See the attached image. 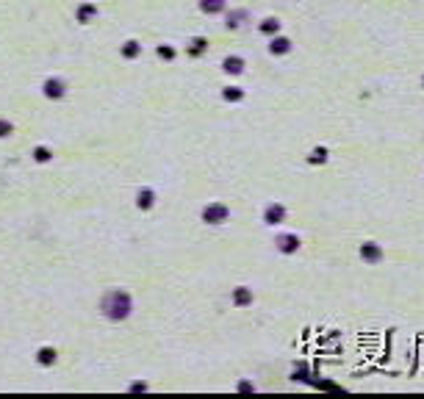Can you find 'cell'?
<instances>
[{"label":"cell","mask_w":424,"mask_h":399,"mask_svg":"<svg viewBox=\"0 0 424 399\" xmlns=\"http://www.w3.org/2000/svg\"><path fill=\"white\" fill-rule=\"evenodd\" d=\"M361 258H363V261H369V263H377L382 258L380 244H363V247H361Z\"/></svg>","instance_id":"obj_1"},{"label":"cell","mask_w":424,"mask_h":399,"mask_svg":"<svg viewBox=\"0 0 424 399\" xmlns=\"http://www.w3.org/2000/svg\"><path fill=\"white\" fill-rule=\"evenodd\" d=\"M421 86H424V75H421Z\"/></svg>","instance_id":"obj_2"}]
</instances>
